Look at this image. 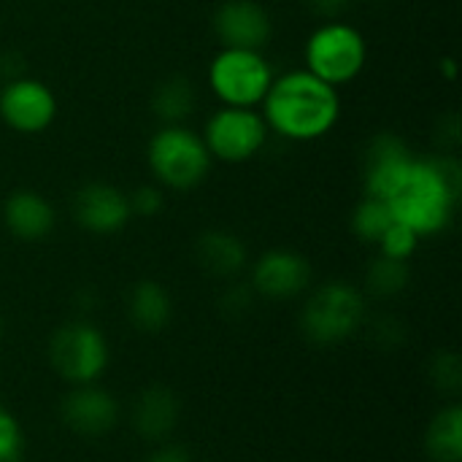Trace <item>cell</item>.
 Instances as JSON below:
<instances>
[{"instance_id": "cell-30", "label": "cell", "mask_w": 462, "mask_h": 462, "mask_svg": "<svg viewBox=\"0 0 462 462\" xmlns=\"http://www.w3.org/2000/svg\"><path fill=\"white\" fill-rule=\"evenodd\" d=\"M146 462H192V457L181 447H160L146 457Z\"/></svg>"}, {"instance_id": "cell-23", "label": "cell", "mask_w": 462, "mask_h": 462, "mask_svg": "<svg viewBox=\"0 0 462 462\" xmlns=\"http://www.w3.org/2000/svg\"><path fill=\"white\" fill-rule=\"evenodd\" d=\"M428 376L430 384L444 393V395H457L462 390V360L457 352L452 349H441L433 355L430 365H428Z\"/></svg>"}, {"instance_id": "cell-15", "label": "cell", "mask_w": 462, "mask_h": 462, "mask_svg": "<svg viewBox=\"0 0 462 462\" xmlns=\"http://www.w3.org/2000/svg\"><path fill=\"white\" fill-rule=\"evenodd\" d=\"M3 225L19 241H43L54 225V206L35 189H16L3 200Z\"/></svg>"}, {"instance_id": "cell-31", "label": "cell", "mask_w": 462, "mask_h": 462, "mask_svg": "<svg viewBox=\"0 0 462 462\" xmlns=\"http://www.w3.org/2000/svg\"><path fill=\"white\" fill-rule=\"evenodd\" d=\"M0 333H3V319H0Z\"/></svg>"}, {"instance_id": "cell-16", "label": "cell", "mask_w": 462, "mask_h": 462, "mask_svg": "<svg viewBox=\"0 0 462 462\" xmlns=\"http://www.w3.org/2000/svg\"><path fill=\"white\" fill-rule=\"evenodd\" d=\"M181 417V401L171 387L152 384L146 387L133 406V428L146 441H165Z\"/></svg>"}, {"instance_id": "cell-1", "label": "cell", "mask_w": 462, "mask_h": 462, "mask_svg": "<svg viewBox=\"0 0 462 462\" xmlns=\"http://www.w3.org/2000/svg\"><path fill=\"white\" fill-rule=\"evenodd\" d=\"M462 192V165L455 154H441L430 160L414 157L387 206L393 219L414 230L420 238L444 233L452 219Z\"/></svg>"}, {"instance_id": "cell-7", "label": "cell", "mask_w": 462, "mask_h": 462, "mask_svg": "<svg viewBox=\"0 0 462 462\" xmlns=\"http://www.w3.org/2000/svg\"><path fill=\"white\" fill-rule=\"evenodd\" d=\"M108 341L92 322H65L49 338V363L68 384H95L108 368Z\"/></svg>"}, {"instance_id": "cell-18", "label": "cell", "mask_w": 462, "mask_h": 462, "mask_svg": "<svg viewBox=\"0 0 462 462\" xmlns=\"http://www.w3.org/2000/svg\"><path fill=\"white\" fill-rule=\"evenodd\" d=\"M171 317H173V300L160 282L143 279L130 287L127 319L133 322V328L143 333H160L168 328Z\"/></svg>"}, {"instance_id": "cell-11", "label": "cell", "mask_w": 462, "mask_h": 462, "mask_svg": "<svg viewBox=\"0 0 462 462\" xmlns=\"http://www.w3.org/2000/svg\"><path fill=\"white\" fill-rule=\"evenodd\" d=\"M211 30L225 49L263 51L273 35V19L260 0H222L211 16Z\"/></svg>"}, {"instance_id": "cell-17", "label": "cell", "mask_w": 462, "mask_h": 462, "mask_svg": "<svg viewBox=\"0 0 462 462\" xmlns=\"http://www.w3.org/2000/svg\"><path fill=\"white\" fill-rule=\"evenodd\" d=\"M195 257L208 276L236 279L249 263V249L230 230H206L195 241Z\"/></svg>"}, {"instance_id": "cell-12", "label": "cell", "mask_w": 462, "mask_h": 462, "mask_svg": "<svg viewBox=\"0 0 462 462\" xmlns=\"http://www.w3.org/2000/svg\"><path fill=\"white\" fill-rule=\"evenodd\" d=\"M70 214L76 225L92 236H114L133 219L127 192L108 181H87L79 187L70 200Z\"/></svg>"}, {"instance_id": "cell-13", "label": "cell", "mask_w": 462, "mask_h": 462, "mask_svg": "<svg viewBox=\"0 0 462 462\" xmlns=\"http://www.w3.org/2000/svg\"><path fill=\"white\" fill-rule=\"evenodd\" d=\"M411 162L414 154L401 135L376 133L363 149V192L387 200Z\"/></svg>"}, {"instance_id": "cell-24", "label": "cell", "mask_w": 462, "mask_h": 462, "mask_svg": "<svg viewBox=\"0 0 462 462\" xmlns=\"http://www.w3.org/2000/svg\"><path fill=\"white\" fill-rule=\"evenodd\" d=\"M420 241H422V238H420L414 230H409V227L401 225V222H393V225L387 227V233L379 238L376 246H379V254L393 257V260H401V263H409V260L414 257Z\"/></svg>"}, {"instance_id": "cell-14", "label": "cell", "mask_w": 462, "mask_h": 462, "mask_svg": "<svg viewBox=\"0 0 462 462\" xmlns=\"http://www.w3.org/2000/svg\"><path fill=\"white\" fill-rule=\"evenodd\" d=\"M60 417L68 430L84 439H100L111 433L119 422V403L116 398L95 384H79L73 387L62 403H60Z\"/></svg>"}, {"instance_id": "cell-5", "label": "cell", "mask_w": 462, "mask_h": 462, "mask_svg": "<svg viewBox=\"0 0 462 462\" xmlns=\"http://www.w3.org/2000/svg\"><path fill=\"white\" fill-rule=\"evenodd\" d=\"M303 62L309 73H314L317 79L338 89L355 81L365 70V62H368L365 35L344 19L322 22L306 38Z\"/></svg>"}, {"instance_id": "cell-6", "label": "cell", "mask_w": 462, "mask_h": 462, "mask_svg": "<svg viewBox=\"0 0 462 462\" xmlns=\"http://www.w3.org/2000/svg\"><path fill=\"white\" fill-rule=\"evenodd\" d=\"M273 68L257 49H219L208 62V89L222 106L260 108L273 84Z\"/></svg>"}, {"instance_id": "cell-8", "label": "cell", "mask_w": 462, "mask_h": 462, "mask_svg": "<svg viewBox=\"0 0 462 462\" xmlns=\"http://www.w3.org/2000/svg\"><path fill=\"white\" fill-rule=\"evenodd\" d=\"M268 125L257 108H236V106H219L200 133L211 160L238 165L263 152L268 143Z\"/></svg>"}, {"instance_id": "cell-26", "label": "cell", "mask_w": 462, "mask_h": 462, "mask_svg": "<svg viewBox=\"0 0 462 462\" xmlns=\"http://www.w3.org/2000/svg\"><path fill=\"white\" fill-rule=\"evenodd\" d=\"M127 203H130V214L141 217V219H152L165 208V189L157 184H143L133 192H127Z\"/></svg>"}, {"instance_id": "cell-10", "label": "cell", "mask_w": 462, "mask_h": 462, "mask_svg": "<svg viewBox=\"0 0 462 462\" xmlns=\"http://www.w3.org/2000/svg\"><path fill=\"white\" fill-rule=\"evenodd\" d=\"M311 263L292 249L263 252L252 265L249 287L254 295L268 300H292L311 287Z\"/></svg>"}, {"instance_id": "cell-21", "label": "cell", "mask_w": 462, "mask_h": 462, "mask_svg": "<svg viewBox=\"0 0 462 462\" xmlns=\"http://www.w3.org/2000/svg\"><path fill=\"white\" fill-rule=\"evenodd\" d=\"M393 211L387 206V200L382 198H371L363 195L360 203L352 211V233L363 241V244H379V238L387 233V227L393 225Z\"/></svg>"}, {"instance_id": "cell-25", "label": "cell", "mask_w": 462, "mask_h": 462, "mask_svg": "<svg viewBox=\"0 0 462 462\" xmlns=\"http://www.w3.org/2000/svg\"><path fill=\"white\" fill-rule=\"evenodd\" d=\"M24 460V433L14 414L0 409V462Z\"/></svg>"}, {"instance_id": "cell-4", "label": "cell", "mask_w": 462, "mask_h": 462, "mask_svg": "<svg viewBox=\"0 0 462 462\" xmlns=\"http://www.w3.org/2000/svg\"><path fill=\"white\" fill-rule=\"evenodd\" d=\"M365 322V295L349 282H328L317 287L300 311V333L314 346H336L349 341Z\"/></svg>"}, {"instance_id": "cell-19", "label": "cell", "mask_w": 462, "mask_h": 462, "mask_svg": "<svg viewBox=\"0 0 462 462\" xmlns=\"http://www.w3.org/2000/svg\"><path fill=\"white\" fill-rule=\"evenodd\" d=\"M152 114L160 119V125H184L187 116H192L198 106L195 84L187 76H168L152 89Z\"/></svg>"}, {"instance_id": "cell-28", "label": "cell", "mask_w": 462, "mask_h": 462, "mask_svg": "<svg viewBox=\"0 0 462 462\" xmlns=\"http://www.w3.org/2000/svg\"><path fill=\"white\" fill-rule=\"evenodd\" d=\"M371 333H374V341H376L379 346H384V349H395V346H401L403 338H406V330H403V325H401L395 317H379V319L374 322Z\"/></svg>"}, {"instance_id": "cell-3", "label": "cell", "mask_w": 462, "mask_h": 462, "mask_svg": "<svg viewBox=\"0 0 462 462\" xmlns=\"http://www.w3.org/2000/svg\"><path fill=\"white\" fill-rule=\"evenodd\" d=\"M211 154L200 133L187 125H160L146 143V165L157 187L189 192L200 187L211 171Z\"/></svg>"}, {"instance_id": "cell-27", "label": "cell", "mask_w": 462, "mask_h": 462, "mask_svg": "<svg viewBox=\"0 0 462 462\" xmlns=\"http://www.w3.org/2000/svg\"><path fill=\"white\" fill-rule=\"evenodd\" d=\"M252 303H254V292H252L249 284H230V287L225 290V295L219 298V309H222V314H227V317H241V314H246V311L252 309Z\"/></svg>"}, {"instance_id": "cell-2", "label": "cell", "mask_w": 462, "mask_h": 462, "mask_svg": "<svg viewBox=\"0 0 462 462\" xmlns=\"http://www.w3.org/2000/svg\"><path fill=\"white\" fill-rule=\"evenodd\" d=\"M260 114L279 138L309 143L333 133L341 119V95L336 87L300 68L273 76V84L260 103Z\"/></svg>"}, {"instance_id": "cell-20", "label": "cell", "mask_w": 462, "mask_h": 462, "mask_svg": "<svg viewBox=\"0 0 462 462\" xmlns=\"http://www.w3.org/2000/svg\"><path fill=\"white\" fill-rule=\"evenodd\" d=\"M425 452L433 462H462L460 403H449L430 420L425 433Z\"/></svg>"}, {"instance_id": "cell-9", "label": "cell", "mask_w": 462, "mask_h": 462, "mask_svg": "<svg viewBox=\"0 0 462 462\" xmlns=\"http://www.w3.org/2000/svg\"><path fill=\"white\" fill-rule=\"evenodd\" d=\"M0 119L22 135H38L57 119V97L41 79H5L0 87Z\"/></svg>"}, {"instance_id": "cell-22", "label": "cell", "mask_w": 462, "mask_h": 462, "mask_svg": "<svg viewBox=\"0 0 462 462\" xmlns=\"http://www.w3.org/2000/svg\"><path fill=\"white\" fill-rule=\"evenodd\" d=\"M409 287V263L393 260L379 254L376 260H371L368 271H365V290L374 298H395Z\"/></svg>"}, {"instance_id": "cell-29", "label": "cell", "mask_w": 462, "mask_h": 462, "mask_svg": "<svg viewBox=\"0 0 462 462\" xmlns=\"http://www.w3.org/2000/svg\"><path fill=\"white\" fill-rule=\"evenodd\" d=\"M355 0H306L309 11L322 19V22H336V19H344V14L352 8Z\"/></svg>"}]
</instances>
